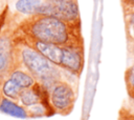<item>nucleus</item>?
I'll use <instances>...</instances> for the list:
<instances>
[{
    "mask_svg": "<svg viewBox=\"0 0 134 120\" xmlns=\"http://www.w3.org/2000/svg\"><path fill=\"white\" fill-rule=\"evenodd\" d=\"M14 31L37 41L52 43L60 46L84 45L82 25L72 24L62 19L46 15H34L15 21Z\"/></svg>",
    "mask_w": 134,
    "mask_h": 120,
    "instance_id": "1",
    "label": "nucleus"
},
{
    "mask_svg": "<svg viewBox=\"0 0 134 120\" xmlns=\"http://www.w3.org/2000/svg\"><path fill=\"white\" fill-rule=\"evenodd\" d=\"M14 41L16 45L18 67H22L27 71L36 79V81L48 92H50V89L61 80L67 79L68 76H72L61 67L49 62L40 53L15 36Z\"/></svg>",
    "mask_w": 134,
    "mask_h": 120,
    "instance_id": "2",
    "label": "nucleus"
},
{
    "mask_svg": "<svg viewBox=\"0 0 134 120\" xmlns=\"http://www.w3.org/2000/svg\"><path fill=\"white\" fill-rule=\"evenodd\" d=\"M36 15L52 16L72 24L82 25L77 0H44Z\"/></svg>",
    "mask_w": 134,
    "mask_h": 120,
    "instance_id": "3",
    "label": "nucleus"
},
{
    "mask_svg": "<svg viewBox=\"0 0 134 120\" xmlns=\"http://www.w3.org/2000/svg\"><path fill=\"white\" fill-rule=\"evenodd\" d=\"M76 101V92L72 82L63 79L58 82L49 92V102L54 112L61 116L69 115Z\"/></svg>",
    "mask_w": 134,
    "mask_h": 120,
    "instance_id": "4",
    "label": "nucleus"
},
{
    "mask_svg": "<svg viewBox=\"0 0 134 120\" xmlns=\"http://www.w3.org/2000/svg\"><path fill=\"white\" fill-rule=\"evenodd\" d=\"M85 65L84 45L63 46V54L60 67L70 75L79 78L82 75Z\"/></svg>",
    "mask_w": 134,
    "mask_h": 120,
    "instance_id": "5",
    "label": "nucleus"
},
{
    "mask_svg": "<svg viewBox=\"0 0 134 120\" xmlns=\"http://www.w3.org/2000/svg\"><path fill=\"white\" fill-rule=\"evenodd\" d=\"M0 112L15 117V118H19V119H27L28 115L26 112V108L24 106H22L19 102L10 100L8 98L2 97L1 101H0Z\"/></svg>",
    "mask_w": 134,
    "mask_h": 120,
    "instance_id": "6",
    "label": "nucleus"
},
{
    "mask_svg": "<svg viewBox=\"0 0 134 120\" xmlns=\"http://www.w3.org/2000/svg\"><path fill=\"white\" fill-rule=\"evenodd\" d=\"M9 79H12L17 85H19L22 89L24 88H29L31 87L37 81L36 79L24 68L22 67H17L13 69L8 76Z\"/></svg>",
    "mask_w": 134,
    "mask_h": 120,
    "instance_id": "7",
    "label": "nucleus"
},
{
    "mask_svg": "<svg viewBox=\"0 0 134 120\" xmlns=\"http://www.w3.org/2000/svg\"><path fill=\"white\" fill-rule=\"evenodd\" d=\"M43 3L44 0H17L15 3V9L17 13L24 15L25 17L34 16Z\"/></svg>",
    "mask_w": 134,
    "mask_h": 120,
    "instance_id": "8",
    "label": "nucleus"
},
{
    "mask_svg": "<svg viewBox=\"0 0 134 120\" xmlns=\"http://www.w3.org/2000/svg\"><path fill=\"white\" fill-rule=\"evenodd\" d=\"M1 89H2L3 97L8 98V99L14 100V101H17V102L19 101V97H20V94L22 92V88L19 85H17L8 77L3 81Z\"/></svg>",
    "mask_w": 134,
    "mask_h": 120,
    "instance_id": "9",
    "label": "nucleus"
},
{
    "mask_svg": "<svg viewBox=\"0 0 134 120\" xmlns=\"http://www.w3.org/2000/svg\"><path fill=\"white\" fill-rule=\"evenodd\" d=\"M26 112L28 118H42V117H50L54 115V113L51 109H49L42 103H38L29 107H26Z\"/></svg>",
    "mask_w": 134,
    "mask_h": 120,
    "instance_id": "10",
    "label": "nucleus"
},
{
    "mask_svg": "<svg viewBox=\"0 0 134 120\" xmlns=\"http://www.w3.org/2000/svg\"><path fill=\"white\" fill-rule=\"evenodd\" d=\"M118 120H134V98H130L129 103L121 106Z\"/></svg>",
    "mask_w": 134,
    "mask_h": 120,
    "instance_id": "11",
    "label": "nucleus"
},
{
    "mask_svg": "<svg viewBox=\"0 0 134 120\" xmlns=\"http://www.w3.org/2000/svg\"><path fill=\"white\" fill-rule=\"evenodd\" d=\"M125 80H126V86L129 94V98L134 97V65L130 66L125 74Z\"/></svg>",
    "mask_w": 134,
    "mask_h": 120,
    "instance_id": "12",
    "label": "nucleus"
},
{
    "mask_svg": "<svg viewBox=\"0 0 134 120\" xmlns=\"http://www.w3.org/2000/svg\"><path fill=\"white\" fill-rule=\"evenodd\" d=\"M10 16H12V13H10L8 4H4L0 8V34H1L2 29L4 28V26L6 25L7 21L9 20Z\"/></svg>",
    "mask_w": 134,
    "mask_h": 120,
    "instance_id": "13",
    "label": "nucleus"
},
{
    "mask_svg": "<svg viewBox=\"0 0 134 120\" xmlns=\"http://www.w3.org/2000/svg\"><path fill=\"white\" fill-rule=\"evenodd\" d=\"M120 3L125 13L134 11V0H120Z\"/></svg>",
    "mask_w": 134,
    "mask_h": 120,
    "instance_id": "14",
    "label": "nucleus"
},
{
    "mask_svg": "<svg viewBox=\"0 0 134 120\" xmlns=\"http://www.w3.org/2000/svg\"><path fill=\"white\" fill-rule=\"evenodd\" d=\"M125 18H126V25L134 24V11L125 13Z\"/></svg>",
    "mask_w": 134,
    "mask_h": 120,
    "instance_id": "15",
    "label": "nucleus"
},
{
    "mask_svg": "<svg viewBox=\"0 0 134 120\" xmlns=\"http://www.w3.org/2000/svg\"><path fill=\"white\" fill-rule=\"evenodd\" d=\"M127 29H128L129 41H134V24H132V25H127Z\"/></svg>",
    "mask_w": 134,
    "mask_h": 120,
    "instance_id": "16",
    "label": "nucleus"
},
{
    "mask_svg": "<svg viewBox=\"0 0 134 120\" xmlns=\"http://www.w3.org/2000/svg\"><path fill=\"white\" fill-rule=\"evenodd\" d=\"M129 53L134 58V41H129Z\"/></svg>",
    "mask_w": 134,
    "mask_h": 120,
    "instance_id": "17",
    "label": "nucleus"
},
{
    "mask_svg": "<svg viewBox=\"0 0 134 120\" xmlns=\"http://www.w3.org/2000/svg\"><path fill=\"white\" fill-rule=\"evenodd\" d=\"M133 98H134V97H133Z\"/></svg>",
    "mask_w": 134,
    "mask_h": 120,
    "instance_id": "18",
    "label": "nucleus"
}]
</instances>
